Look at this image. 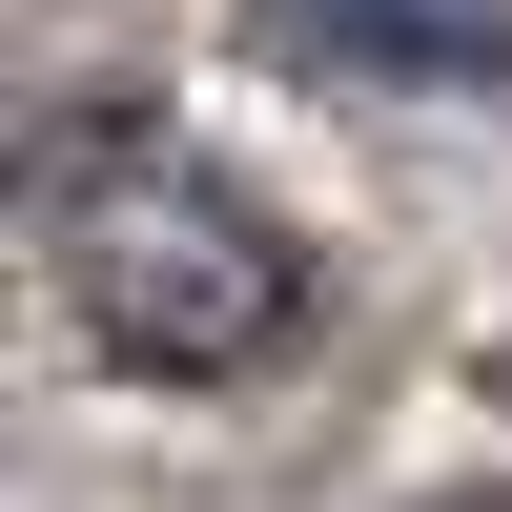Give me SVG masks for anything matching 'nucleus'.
Listing matches in <instances>:
<instances>
[{
  "instance_id": "nucleus-1",
  "label": "nucleus",
  "mask_w": 512,
  "mask_h": 512,
  "mask_svg": "<svg viewBox=\"0 0 512 512\" xmlns=\"http://www.w3.org/2000/svg\"><path fill=\"white\" fill-rule=\"evenodd\" d=\"M21 246H41V287H62L123 369H185V390L205 369H267L287 328H308V246H287L205 144H164V123L41 144L21 164Z\"/></svg>"
},
{
  "instance_id": "nucleus-2",
  "label": "nucleus",
  "mask_w": 512,
  "mask_h": 512,
  "mask_svg": "<svg viewBox=\"0 0 512 512\" xmlns=\"http://www.w3.org/2000/svg\"><path fill=\"white\" fill-rule=\"evenodd\" d=\"M246 41L369 103H512V0H246Z\"/></svg>"
}]
</instances>
